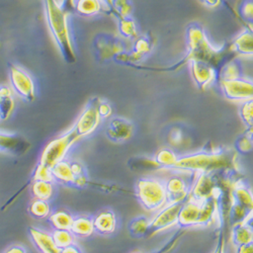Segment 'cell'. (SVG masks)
I'll return each mask as SVG.
<instances>
[{
    "instance_id": "3",
    "label": "cell",
    "mask_w": 253,
    "mask_h": 253,
    "mask_svg": "<svg viewBox=\"0 0 253 253\" xmlns=\"http://www.w3.org/2000/svg\"><path fill=\"white\" fill-rule=\"evenodd\" d=\"M187 41L189 47L187 61L205 62L215 68L227 55L224 50H217L210 45L204 31L199 26L188 29Z\"/></svg>"
},
{
    "instance_id": "32",
    "label": "cell",
    "mask_w": 253,
    "mask_h": 253,
    "mask_svg": "<svg viewBox=\"0 0 253 253\" xmlns=\"http://www.w3.org/2000/svg\"><path fill=\"white\" fill-rule=\"evenodd\" d=\"M134 170H141V171H154L161 169V166L156 162L155 159L149 158H134L131 164Z\"/></svg>"
},
{
    "instance_id": "41",
    "label": "cell",
    "mask_w": 253,
    "mask_h": 253,
    "mask_svg": "<svg viewBox=\"0 0 253 253\" xmlns=\"http://www.w3.org/2000/svg\"><path fill=\"white\" fill-rule=\"evenodd\" d=\"M97 110H98V114H99L100 118H108V117H110L112 115L111 105L109 103H107V102H102L101 100L98 103Z\"/></svg>"
},
{
    "instance_id": "15",
    "label": "cell",
    "mask_w": 253,
    "mask_h": 253,
    "mask_svg": "<svg viewBox=\"0 0 253 253\" xmlns=\"http://www.w3.org/2000/svg\"><path fill=\"white\" fill-rule=\"evenodd\" d=\"M107 135L114 142L126 141L133 135V125L125 119L115 118L110 122Z\"/></svg>"
},
{
    "instance_id": "7",
    "label": "cell",
    "mask_w": 253,
    "mask_h": 253,
    "mask_svg": "<svg viewBox=\"0 0 253 253\" xmlns=\"http://www.w3.org/2000/svg\"><path fill=\"white\" fill-rule=\"evenodd\" d=\"M219 192V179L215 173H198L194 184L189 188L188 198L196 202H205L216 198Z\"/></svg>"
},
{
    "instance_id": "37",
    "label": "cell",
    "mask_w": 253,
    "mask_h": 253,
    "mask_svg": "<svg viewBox=\"0 0 253 253\" xmlns=\"http://www.w3.org/2000/svg\"><path fill=\"white\" fill-rule=\"evenodd\" d=\"M240 117L248 128H252L253 124V104L252 99L245 101L240 108Z\"/></svg>"
},
{
    "instance_id": "29",
    "label": "cell",
    "mask_w": 253,
    "mask_h": 253,
    "mask_svg": "<svg viewBox=\"0 0 253 253\" xmlns=\"http://www.w3.org/2000/svg\"><path fill=\"white\" fill-rule=\"evenodd\" d=\"M150 221L146 217L134 218L129 224V233L134 238H141L146 236L148 232Z\"/></svg>"
},
{
    "instance_id": "25",
    "label": "cell",
    "mask_w": 253,
    "mask_h": 253,
    "mask_svg": "<svg viewBox=\"0 0 253 253\" xmlns=\"http://www.w3.org/2000/svg\"><path fill=\"white\" fill-rule=\"evenodd\" d=\"M49 223L54 230H70L73 223V216L67 211H56L50 214Z\"/></svg>"
},
{
    "instance_id": "40",
    "label": "cell",
    "mask_w": 253,
    "mask_h": 253,
    "mask_svg": "<svg viewBox=\"0 0 253 253\" xmlns=\"http://www.w3.org/2000/svg\"><path fill=\"white\" fill-rule=\"evenodd\" d=\"M240 14L247 20L252 19V0H245L244 3L240 6Z\"/></svg>"
},
{
    "instance_id": "49",
    "label": "cell",
    "mask_w": 253,
    "mask_h": 253,
    "mask_svg": "<svg viewBox=\"0 0 253 253\" xmlns=\"http://www.w3.org/2000/svg\"><path fill=\"white\" fill-rule=\"evenodd\" d=\"M202 1L209 7H216L221 3V0H202Z\"/></svg>"
},
{
    "instance_id": "14",
    "label": "cell",
    "mask_w": 253,
    "mask_h": 253,
    "mask_svg": "<svg viewBox=\"0 0 253 253\" xmlns=\"http://www.w3.org/2000/svg\"><path fill=\"white\" fill-rule=\"evenodd\" d=\"M192 74L201 89H206L216 78V69L208 63L191 61Z\"/></svg>"
},
{
    "instance_id": "12",
    "label": "cell",
    "mask_w": 253,
    "mask_h": 253,
    "mask_svg": "<svg viewBox=\"0 0 253 253\" xmlns=\"http://www.w3.org/2000/svg\"><path fill=\"white\" fill-rule=\"evenodd\" d=\"M202 217V202H196L187 199L181 206L177 224L182 229H187L195 226H201Z\"/></svg>"
},
{
    "instance_id": "27",
    "label": "cell",
    "mask_w": 253,
    "mask_h": 253,
    "mask_svg": "<svg viewBox=\"0 0 253 253\" xmlns=\"http://www.w3.org/2000/svg\"><path fill=\"white\" fill-rule=\"evenodd\" d=\"M252 211L247 210L245 207L233 201L230 210H229V218L228 220L232 224V226L245 222L250 216H252Z\"/></svg>"
},
{
    "instance_id": "30",
    "label": "cell",
    "mask_w": 253,
    "mask_h": 253,
    "mask_svg": "<svg viewBox=\"0 0 253 253\" xmlns=\"http://www.w3.org/2000/svg\"><path fill=\"white\" fill-rule=\"evenodd\" d=\"M50 235L54 244L59 249L67 247L74 243V235L71 233L70 230H53L52 234Z\"/></svg>"
},
{
    "instance_id": "42",
    "label": "cell",
    "mask_w": 253,
    "mask_h": 253,
    "mask_svg": "<svg viewBox=\"0 0 253 253\" xmlns=\"http://www.w3.org/2000/svg\"><path fill=\"white\" fill-rule=\"evenodd\" d=\"M168 139H169V142L172 145H174V146L179 145L182 141V134H181L180 130H172L171 133L169 134Z\"/></svg>"
},
{
    "instance_id": "47",
    "label": "cell",
    "mask_w": 253,
    "mask_h": 253,
    "mask_svg": "<svg viewBox=\"0 0 253 253\" xmlns=\"http://www.w3.org/2000/svg\"><path fill=\"white\" fill-rule=\"evenodd\" d=\"M237 253H253V244H252V242L237 246Z\"/></svg>"
},
{
    "instance_id": "13",
    "label": "cell",
    "mask_w": 253,
    "mask_h": 253,
    "mask_svg": "<svg viewBox=\"0 0 253 253\" xmlns=\"http://www.w3.org/2000/svg\"><path fill=\"white\" fill-rule=\"evenodd\" d=\"M165 185V191L167 196V204H179L184 203L189 194V185L181 176L175 175L168 178Z\"/></svg>"
},
{
    "instance_id": "17",
    "label": "cell",
    "mask_w": 253,
    "mask_h": 253,
    "mask_svg": "<svg viewBox=\"0 0 253 253\" xmlns=\"http://www.w3.org/2000/svg\"><path fill=\"white\" fill-rule=\"evenodd\" d=\"M94 231L101 235H110L116 231L117 217L113 211H103L92 219Z\"/></svg>"
},
{
    "instance_id": "26",
    "label": "cell",
    "mask_w": 253,
    "mask_h": 253,
    "mask_svg": "<svg viewBox=\"0 0 253 253\" xmlns=\"http://www.w3.org/2000/svg\"><path fill=\"white\" fill-rule=\"evenodd\" d=\"M28 210L30 215L38 220L46 219L51 214V206L49 204V201L34 199V201L30 204Z\"/></svg>"
},
{
    "instance_id": "21",
    "label": "cell",
    "mask_w": 253,
    "mask_h": 253,
    "mask_svg": "<svg viewBox=\"0 0 253 253\" xmlns=\"http://www.w3.org/2000/svg\"><path fill=\"white\" fill-rule=\"evenodd\" d=\"M232 242L235 246L252 242L253 232L252 227L246 221L233 226L232 229Z\"/></svg>"
},
{
    "instance_id": "18",
    "label": "cell",
    "mask_w": 253,
    "mask_h": 253,
    "mask_svg": "<svg viewBox=\"0 0 253 253\" xmlns=\"http://www.w3.org/2000/svg\"><path fill=\"white\" fill-rule=\"evenodd\" d=\"M51 173L53 180L64 185H73L75 176L71 170L70 162L66 160L58 162L51 168Z\"/></svg>"
},
{
    "instance_id": "46",
    "label": "cell",
    "mask_w": 253,
    "mask_h": 253,
    "mask_svg": "<svg viewBox=\"0 0 253 253\" xmlns=\"http://www.w3.org/2000/svg\"><path fill=\"white\" fill-rule=\"evenodd\" d=\"M74 1L75 0H62L61 2V7L64 9L67 13L72 11L74 9Z\"/></svg>"
},
{
    "instance_id": "6",
    "label": "cell",
    "mask_w": 253,
    "mask_h": 253,
    "mask_svg": "<svg viewBox=\"0 0 253 253\" xmlns=\"http://www.w3.org/2000/svg\"><path fill=\"white\" fill-rule=\"evenodd\" d=\"M10 85L13 91L26 101H34L36 98V87L32 77L23 68L17 65H8Z\"/></svg>"
},
{
    "instance_id": "45",
    "label": "cell",
    "mask_w": 253,
    "mask_h": 253,
    "mask_svg": "<svg viewBox=\"0 0 253 253\" xmlns=\"http://www.w3.org/2000/svg\"><path fill=\"white\" fill-rule=\"evenodd\" d=\"M213 253H225V236L223 233H221V235L218 239L217 246Z\"/></svg>"
},
{
    "instance_id": "8",
    "label": "cell",
    "mask_w": 253,
    "mask_h": 253,
    "mask_svg": "<svg viewBox=\"0 0 253 253\" xmlns=\"http://www.w3.org/2000/svg\"><path fill=\"white\" fill-rule=\"evenodd\" d=\"M183 203L168 204L160 209L159 213L150 221L146 237H151L158 232L169 229L177 224L179 211Z\"/></svg>"
},
{
    "instance_id": "33",
    "label": "cell",
    "mask_w": 253,
    "mask_h": 253,
    "mask_svg": "<svg viewBox=\"0 0 253 253\" xmlns=\"http://www.w3.org/2000/svg\"><path fill=\"white\" fill-rule=\"evenodd\" d=\"M240 78V69L237 63L234 61H230L227 64L222 66L220 71V79L223 80H232Z\"/></svg>"
},
{
    "instance_id": "20",
    "label": "cell",
    "mask_w": 253,
    "mask_h": 253,
    "mask_svg": "<svg viewBox=\"0 0 253 253\" xmlns=\"http://www.w3.org/2000/svg\"><path fill=\"white\" fill-rule=\"evenodd\" d=\"M12 91L7 86H0V120L6 121L14 110Z\"/></svg>"
},
{
    "instance_id": "36",
    "label": "cell",
    "mask_w": 253,
    "mask_h": 253,
    "mask_svg": "<svg viewBox=\"0 0 253 253\" xmlns=\"http://www.w3.org/2000/svg\"><path fill=\"white\" fill-rule=\"evenodd\" d=\"M121 34L126 38H135L137 31L134 20H132L130 17L121 18L120 26H119Z\"/></svg>"
},
{
    "instance_id": "1",
    "label": "cell",
    "mask_w": 253,
    "mask_h": 253,
    "mask_svg": "<svg viewBox=\"0 0 253 253\" xmlns=\"http://www.w3.org/2000/svg\"><path fill=\"white\" fill-rule=\"evenodd\" d=\"M234 165V157L228 152L202 151L177 159L172 169L193 173H215L231 169Z\"/></svg>"
},
{
    "instance_id": "5",
    "label": "cell",
    "mask_w": 253,
    "mask_h": 253,
    "mask_svg": "<svg viewBox=\"0 0 253 253\" xmlns=\"http://www.w3.org/2000/svg\"><path fill=\"white\" fill-rule=\"evenodd\" d=\"M77 140H79V137L73 128L53 139L45 146L43 152L41 154L39 163L52 168L58 162L64 160L66 154Z\"/></svg>"
},
{
    "instance_id": "34",
    "label": "cell",
    "mask_w": 253,
    "mask_h": 253,
    "mask_svg": "<svg viewBox=\"0 0 253 253\" xmlns=\"http://www.w3.org/2000/svg\"><path fill=\"white\" fill-rule=\"evenodd\" d=\"M236 149L241 154H247L252 150V128L236 141Z\"/></svg>"
},
{
    "instance_id": "31",
    "label": "cell",
    "mask_w": 253,
    "mask_h": 253,
    "mask_svg": "<svg viewBox=\"0 0 253 253\" xmlns=\"http://www.w3.org/2000/svg\"><path fill=\"white\" fill-rule=\"evenodd\" d=\"M178 157L176 156V154L170 149H167V148L159 150L155 156L156 162L162 168H165V169H172Z\"/></svg>"
},
{
    "instance_id": "50",
    "label": "cell",
    "mask_w": 253,
    "mask_h": 253,
    "mask_svg": "<svg viewBox=\"0 0 253 253\" xmlns=\"http://www.w3.org/2000/svg\"><path fill=\"white\" fill-rule=\"evenodd\" d=\"M101 2H104L107 4V6H109L110 8H112V3H113V0H100Z\"/></svg>"
},
{
    "instance_id": "51",
    "label": "cell",
    "mask_w": 253,
    "mask_h": 253,
    "mask_svg": "<svg viewBox=\"0 0 253 253\" xmlns=\"http://www.w3.org/2000/svg\"><path fill=\"white\" fill-rule=\"evenodd\" d=\"M135 253H141V252H135Z\"/></svg>"
},
{
    "instance_id": "28",
    "label": "cell",
    "mask_w": 253,
    "mask_h": 253,
    "mask_svg": "<svg viewBox=\"0 0 253 253\" xmlns=\"http://www.w3.org/2000/svg\"><path fill=\"white\" fill-rule=\"evenodd\" d=\"M74 9L81 15H93L101 10L100 0H75Z\"/></svg>"
},
{
    "instance_id": "22",
    "label": "cell",
    "mask_w": 253,
    "mask_h": 253,
    "mask_svg": "<svg viewBox=\"0 0 253 253\" xmlns=\"http://www.w3.org/2000/svg\"><path fill=\"white\" fill-rule=\"evenodd\" d=\"M70 231H71V233L74 235V237H79V238L89 237L94 232L92 219H90L88 217L74 218L73 223L70 228Z\"/></svg>"
},
{
    "instance_id": "23",
    "label": "cell",
    "mask_w": 253,
    "mask_h": 253,
    "mask_svg": "<svg viewBox=\"0 0 253 253\" xmlns=\"http://www.w3.org/2000/svg\"><path fill=\"white\" fill-rule=\"evenodd\" d=\"M252 33L251 31H245L242 33L231 45L230 50L242 56H252Z\"/></svg>"
},
{
    "instance_id": "4",
    "label": "cell",
    "mask_w": 253,
    "mask_h": 253,
    "mask_svg": "<svg viewBox=\"0 0 253 253\" xmlns=\"http://www.w3.org/2000/svg\"><path fill=\"white\" fill-rule=\"evenodd\" d=\"M136 194L144 209L159 211L167 204L164 182L155 178H141L136 184Z\"/></svg>"
},
{
    "instance_id": "39",
    "label": "cell",
    "mask_w": 253,
    "mask_h": 253,
    "mask_svg": "<svg viewBox=\"0 0 253 253\" xmlns=\"http://www.w3.org/2000/svg\"><path fill=\"white\" fill-rule=\"evenodd\" d=\"M149 46H150L149 42L146 39H139L135 44V49H134V53L132 54V58L143 56L145 53L149 51Z\"/></svg>"
},
{
    "instance_id": "9",
    "label": "cell",
    "mask_w": 253,
    "mask_h": 253,
    "mask_svg": "<svg viewBox=\"0 0 253 253\" xmlns=\"http://www.w3.org/2000/svg\"><path fill=\"white\" fill-rule=\"evenodd\" d=\"M99 101L97 98L91 100L76 121L73 129L79 139L91 134L97 128L101 119L97 110Z\"/></svg>"
},
{
    "instance_id": "19",
    "label": "cell",
    "mask_w": 253,
    "mask_h": 253,
    "mask_svg": "<svg viewBox=\"0 0 253 253\" xmlns=\"http://www.w3.org/2000/svg\"><path fill=\"white\" fill-rule=\"evenodd\" d=\"M232 199L234 202L245 207L247 210L252 211V194L246 184L242 181H236L232 187Z\"/></svg>"
},
{
    "instance_id": "10",
    "label": "cell",
    "mask_w": 253,
    "mask_h": 253,
    "mask_svg": "<svg viewBox=\"0 0 253 253\" xmlns=\"http://www.w3.org/2000/svg\"><path fill=\"white\" fill-rule=\"evenodd\" d=\"M224 95L231 100H251L253 95L252 82L246 79L237 78L221 81Z\"/></svg>"
},
{
    "instance_id": "11",
    "label": "cell",
    "mask_w": 253,
    "mask_h": 253,
    "mask_svg": "<svg viewBox=\"0 0 253 253\" xmlns=\"http://www.w3.org/2000/svg\"><path fill=\"white\" fill-rule=\"evenodd\" d=\"M31 148V143L18 134L0 131V152L22 156Z\"/></svg>"
},
{
    "instance_id": "35",
    "label": "cell",
    "mask_w": 253,
    "mask_h": 253,
    "mask_svg": "<svg viewBox=\"0 0 253 253\" xmlns=\"http://www.w3.org/2000/svg\"><path fill=\"white\" fill-rule=\"evenodd\" d=\"M112 8L115 9L121 18L130 17L132 13V5L129 0H113Z\"/></svg>"
},
{
    "instance_id": "2",
    "label": "cell",
    "mask_w": 253,
    "mask_h": 253,
    "mask_svg": "<svg viewBox=\"0 0 253 253\" xmlns=\"http://www.w3.org/2000/svg\"><path fill=\"white\" fill-rule=\"evenodd\" d=\"M49 29L64 60L72 64L76 61L67 24V12L57 0H44Z\"/></svg>"
},
{
    "instance_id": "43",
    "label": "cell",
    "mask_w": 253,
    "mask_h": 253,
    "mask_svg": "<svg viewBox=\"0 0 253 253\" xmlns=\"http://www.w3.org/2000/svg\"><path fill=\"white\" fill-rule=\"evenodd\" d=\"M70 167H71V170H72L75 177L84 174V167L81 163L76 162V161L75 162H70Z\"/></svg>"
},
{
    "instance_id": "38",
    "label": "cell",
    "mask_w": 253,
    "mask_h": 253,
    "mask_svg": "<svg viewBox=\"0 0 253 253\" xmlns=\"http://www.w3.org/2000/svg\"><path fill=\"white\" fill-rule=\"evenodd\" d=\"M33 180H45V181H53L51 168L38 163L33 173Z\"/></svg>"
},
{
    "instance_id": "48",
    "label": "cell",
    "mask_w": 253,
    "mask_h": 253,
    "mask_svg": "<svg viewBox=\"0 0 253 253\" xmlns=\"http://www.w3.org/2000/svg\"><path fill=\"white\" fill-rule=\"evenodd\" d=\"M60 253H82L81 250L79 249L78 246H76L74 243L67 246V247H64L60 249Z\"/></svg>"
},
{
    "instance_id": "44",
    "label": "cell",
    "mask_w": 253,
    "mask_h": 253,
    "mask_svg": "<svg viewBox=\"0 0 253 253\" xmlns=\"http://www.w3.org/2000/svg\"><path fill=\"white\" fill-rule=\"evenodd\" d=\"M3 253H28V252L24 246L19 245V244H14V245H11L8 248H6Z\"/></svg>"
},
{
    "instance_id": "24",
    "label": "cell",
    "mask_w": 253,
    "mask_h": 253,
    "mask_svg": "<svg viewBox=\"0 0 253 253\" xmlns=\"http://www.w3.org/2000/svg\"><path fill=\"white\" fill-rule=\"evenodd\" d=\"M31 192L34 199L49 201L54 195L53 181L45 180H33Z\"/></svg>"
},
{
    "instance_id": "16",
    "label": "cell",
    "mask_w": 253,
    "mask_h": 253,
    "mask_svg": "<svg viewBox=\"0 0 253 253\" xmlns=\"http://www.w3.org/2000/svg\"><path fill=\"white\" fill-rule=\"evenodd\" d=\"M29 235L40 253H60V249L54 244L51 235L47 232L35 227H30Z\"/></svg>"
}]
</instances>
